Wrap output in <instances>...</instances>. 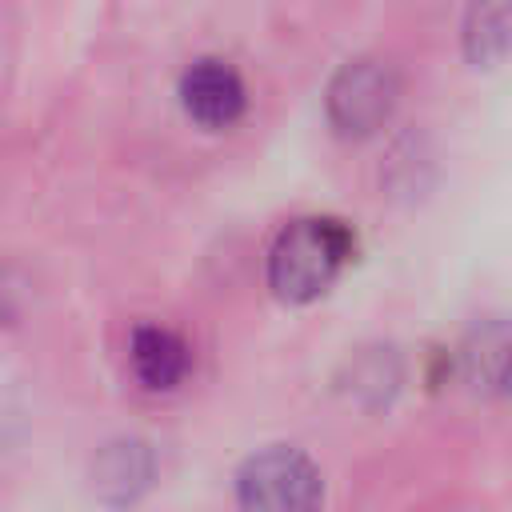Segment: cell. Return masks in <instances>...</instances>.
Listing matches in <instances>:
<instances>
[{"instance_id": "obj_1", "label": "cell", "mask_w": 512, "mask_h": 512, "mask_svg": "<svg viewBox=\"0 0 512 512\" xmlns=\"http://www.w3.org/2000/svg\"><path fill=\"white\" fill-rule=\"evenodd\" d=\"M352 252V232L332 216L292 220L268 252V284L280 300H316Z\"/></svg>"}, {"instance_id": "obj_2", "label": "cell", "mask_w": 512, "mask_h": 512, "mask_svg": "<svg viewBox=\"0 0 512 512\" xmlns=\"http://www.w3.org/2000/svg\"><path fill=\"white\" fill-rule=\"evenodd\" d=\"M236 496L244 512H320L324 480L300 448L276 444L244 460Z\"/></svg>"}, {"instance_id": "obj_3", "label": "cell", "mask_w": 512, "mask_h": 512, "mask_svg": "<svg viewBox=\"0 0 512 512\" xmlns=\"http://www.w3.org/2000/svg\"><path fill=\"white\" fill-rule=\"evenodd\" d=\"M396 108V76L380 60H348L328 84V120L340 136H372Z\"/></svg>"}, {"instance_id": "obj_4", "label": "cell", "mask_w": 512, "mask_h": 512, "mask_svg": "<svg viewBox=\"0 0 512 512\" xmlns=\"http://www.w3.org/2000/svg\"><path fill=\"white\" fill-rule=\"evenodd\" d=\"M180 104H184V112L200 128L220 132V128H232L244 116L248 92H244L240 72L228 60L204 56V60L184 68V76H180Z\"/></svg>"}, {"instance_id": "obj_5", "label": "cell", "mask_w": 512, "mask_h": 512, "mask_svg": "<svg viewBox=\"0 0 512 512\" xmlns=\"http://www.w3.org/2000/svg\"><path fill=\"white\" fill-rule=\"evenodd\" d=\"M464 380L484 396H512V324L488 320L460 348Z\"/></svg>"}, {"instance_id": "obj_6", "label": "cell", "mask_w": 512, "mask_h": 512, "mask_svg": "<svg viewBox=\"0 0 512 512\" xmlns=\"http://www.w3.org/2000/svg\"><path fill=\"white\" fill-rule=\"evenodd\" d=\"M128 356H132L136 380L144 388H152V392L176 388L184 380V372H188V344L172 328H160V324H140L132 332Z\"/></svg>"}, {"instance_id": "obj_7", "label": "cell", "mask_w": 512, "mask_h": 512, "mask_svg": "<svg viewBox=\"0 0 512 512\" xmlns=\"http://www.w3.org/2000/svg\"><path fill=\"white\" fill-rule=\"evenodd\" d=\"M92 484L108 504H132L148 484H152V452L140 440H120L108 444L96 456Z\"/></svg>"}, {"instance_id": "obj_8", "label": "cell", "mask_w": 512, "mask_h": 512, "mask_svg": "<svg viewBox=\"0 0 512 512\" xmlns=\"http://www.w3.org/2000/svg\"><path fill=\"white\" fill-rule=\"evenodd\" d=\"M464 48L476 64H492L512 48V0H472L464 16Z\"/></svg>"}]
</instances>
